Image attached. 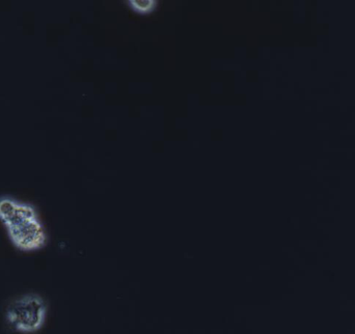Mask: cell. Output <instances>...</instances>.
Here are the masks:
<instances>
[{
  "label": "cell",
  "mask_w": 355,
  "mask_h": 334,
  "mask_svg": "<svg viewBox=\"0 0 355 334\" xmlns=\"http://www.w3.org/2000/svg\"><path fill=\"white\" fill-rule=\"evenodd\" d=\"M0 221L15 247L21 252H35L47 244L45 227L31 204L6 196L0 197Z\"/></svg>",
  "instance_id": "1"
},
{
  "label": "cell",
  "mask_w": 355,
  "mask_h": 334,
  "mask_svg": "<svg viewBox=\"0 0 355 334\" xmlns=\"http://www.w3.org/2000/svg\"><path fill=\"white\" fill-rule=\"evenodd\" d=\"M47 306L41 296L28 294L12 301L6 310L8 324L22 333H33L43 326Z\"/></svg>",
  "instance_id": "2"
},
{
  "label": "cell",
  "mask_w": 355,
  "mask_h": 334,
  "mask_svg": "<svg viewBox=\"0 0 355 334\" xmlns=\"http://www.w3.org/2000/svg\"><path fill=\"white\" fill-rule=\"evenodd\" d=\"M129 4L133 10L145 14V12H152L157 6V1H152V0H149V1H129Z\"/></svg>",
  "instance_id": "3"
}]
</instances>
